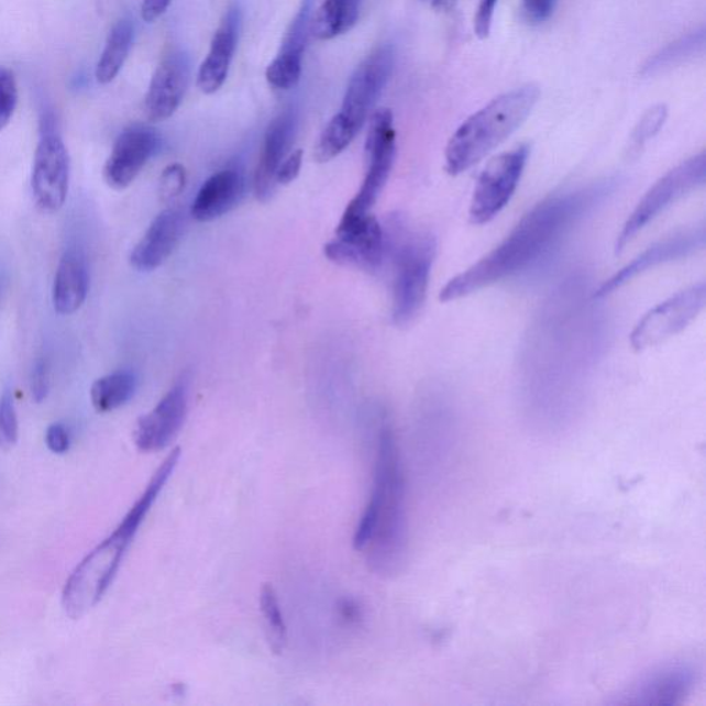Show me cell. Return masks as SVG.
Wrapping results in <instances>:
<instances>
[{
    "label": "cell",
    "mask_w": 706,
    "mask_h": 706,
    "mask_svg": "<svg viewBox=\"0 0 706 706\" xmlns=\"http://www.w3.org/2000/svg\"><path fill=\"white\" fill-rule=\"evenodd\" d=\"M704 43V31L681 37V40L666 46L664 51L657 53L653 58H650L649 63L644 65L643 74L651 75L660 73V70L672 67V65L682 63L684 58L693 56L699 48H703Z\"/></svg>",
    "instance_id": "28"
},
{
    "label": "cell",
    "mask_w": 706,
    "mask_h": 706,
    "mask_svg": "<svg viewBox=\"0 0 706 706\" xmlns=\"http://www.w3.org/2000/svg\"><path fill=\"white\" fill-rule=\"evenodd\" d=\"M697 683V671L686 662H670L640 677L622 694L620 704L675 705L682 704Z\"/></svg>",
    "instance_id": "16"
},
{
    "label": "cell",
    "mask_w": 706,
    "mask_h": 706,
    "mask_svg": "<svg viewBox=\"0 0 706 706\" xmlns=\"http://www.w3.org/2000/svg\"><path fill=\"white\" fill-rule=\"evenodd\" d=\"M137 378L130 372H117L101 377L91 385L90 399L96 411L110 412L133 398Z\"/></svg>",
    "instance_id": "26"
},
{
    "label": "cell",
    "mask_w": 706,
    "mask_h": 706,
    "mask_svg": "<svg viewBox=\"0 0 706 706\" xmlns=\"http://www.w3.org/2000/svg\"><path fill=\"white\" fill-rule=\"evenodd\" d=\"M607 191V184H602L583 191L548 198L537 205L501 244L450 280L440 290L439 300L457 301L529 267L533 261L548 252L586 210L605 197Z\"/></svg>",
    "instance_id": "1"
},
{
    "label": "cell",
    "mask_w": 706,
    "mask_h": 706,
    "mask_svg": "<svg viewBox=\"0 0 706 706\" xmlns=\"http://www.w3.org/2000/svg\"><path fill=\"white\" fill-rule=\"evenodd\" d=\"M395 51L390 45L374 48L348 81L341 110L331 119L315 145L319 163L330 162L348 148L371 117L394 73Z\"/></svg>",
    "instance_id": "4"
},
{
    "label": "cell",
    "mask_w": 706,
    "mask_h": 706,
    "mask_svg": "<svg viewBox=\"0 0 706 706\" xmlns=\"http://www.w3.org/2000/svg\"><path fill=\"white\" fill-rule=\"evenodd\" d=\"M170 3L172 0H143V4H141V18H143L145 23H154V21L161 19L162 15L166 13Z\"/></svg>",
    "instance_id": "38"
},
{
    "label": "cell",
    "mask_w": 706,
    "mask_h": 706,
    "mask_svg": "<svg viewBox=\"0 0 706 706\" xmlns=\"http://www.w3.org/2000/svg\"><path fill=\"white\" fill-rule=\"evenodd\" d=\"M46 444L54 454H65L70 446L68 429L63 423H52L46 431Z\"/></svg>",
    "instance_id": "37"
},
{
    "label": "cell",
    "mask_w": 706,
    "mask_h": 706,
    "mask_svg": "<svg viewBox=\"0 0 706 706\" xmlns=\"http://www.w3.org/2000/svg\"><path fill=\"white\" fill-rule=\"evenodd\" d=\"M704 246V227L666 238L664 241L646 249L642 254H639L638 257L632 260L626 267L618 271L610 279H607L605 284L599 287V290L596 291V297L603 298L610 296L614 291L621 289L622 286H626L629 282L638 278L639 275L646 273V271L659 267L661 264L670 263V261L687 257V255L703 250Z\"/></svg>",
    "instance_id": "17"
},
{
    "label": "cell",
    "mask_w": 706,
    "mask_h": 706,
    "mask_svg": "<svg viewBox=\"0 0 706 706\" xmlns=\"http://www.w3.org/2000/svg\"><path fill=\"white\" fill-rule=\"evenodd\" d=\"M260 606L271 649L275 653H280L287 642V628L284 614L280 610L278 595H276L273 585L265 584L261 589Z\"/></svg>",
    "instance_id": "27"
},
{
    "label": "cell",
    "mask_w": 706,
    "mask_h": 706,
    "mask_svg": "<svg viewBox=\"0 0 706 706\" xmlns=\"http://www.w3.org/2000/svg\"><path fill=\"white\" fill-rule=\"evenodd\" d=\"M666 119L668 107L665 104H657L646 111L633 129L631 143H629V154L638 155L644 148V145L650 140H653L660 133V130L664 128Z\"/></svg>",
    "instance_id": "29"
},
{
    "label": "cell",
    "mask_w": 706,
    "mask_h": 706,
    "mask_svg": "<svg viewBox=\"0 0 706 706\" xmlns=\"http://www.w3.org/2000/svg\"><path fill=\"white\" fill-rule=\"evenodd\" d=\"M89 293V271L79 249L65 250L53 284V306L59 315H73L84 306Z\"/></svg>",
    "instance_id": "23"
},
{
    "label": "cell",
    "mask_w": 706,
    "mask_h": 706,
    "mask_svg": "<svg viewBox=\"0 0 706 706\" xmlns=\"http://www.w3.org/2000/svg\"><path fill=\"white\" fill-rule=\"evenodd\" d=\"M360 10L361 0H323L311 19V34L319 41L344 35L357 23Z\"/></svg>",
    "instance_id": "24"
},
{
    "label": "cell",
    "mask_w": 706,
    "mask_h": 706,
    "mask_svg": "<svg viewBox=\"0 0 706 706\" xmlns=\"http://www.w3.org/2000/svg\"><path fill=\"white\" fill-rule=\"evenodd\" d=\"M541 96L533 84L496 97L455 130L446 146V172L459 176L508 140L533 112Z\"/></svg>",
    "instance_id": "3"
},
{
    "label": "cell",
    "mask_w": 706,
    "mask_h": 706,
    "mask_svg": "<svg viewBox=\"0 0 706 706\" xmlns=\"http://www.w3.org/2000/svg\"><path fill=\"white\" fill-rule=\"evenodd\" d=\"M191 80V63L186 53L177 51L163 57L152 76L144 100V112L150 122L172 118L181 106Z\"/></svg>",
    "instance_id": "14"
},
{
    "label": "cell",
    "mask_w": 706,
    "mask_h": 706,
    "mask_svg": "<svg viewBox=\"0 0 706 706\" xmlns=\"http://www.w3.org/2000/svg\"><path fill=\"white\" fill-rule=\"evenodd\" d=\"M498 0H481L475 15V32L481 40H486L492 32L494 13H496Z\"/></svg>",
    "instance_id": "35"
},
{
    "label": "cell",
    "mask_w": 706,
    "mask_h": 706,
    "mask_svg": "<svg viewBox=\"0 0 706 706\" xmlns=\"http://www.w3.org/2000/svg\"><path fill=\"white\" fill-rule=\"evenodd\" d=\"M407 544L405 477L398 444L388 426L379 431L371 499L353 536L356 551H367L377 573L393 574L404 563Z\"/></svg>",
    "instance_id": "2"
},
{
    "label": "cell",
    "mask_w": 706,
    "mask_h": 706,
    "mask_svg": "<svg viewBox=\"0 0 706 706\" xmlns=\"http://www.w3.org/2000/svg\"><path fill=\"white\" fill-rule=\"evenodd\" d=\"M31 394L36 404H42L51 393V366L45 357H37L31 373Z\"/></svg>",
    "instance_id": "32"
},
{
    "label": "cell",
    "mask_w": 706,
    "mask_h": 706,
    "mask_svg": "<svg viewBox=\"0 0 706 706\" xmlns=\"http://www.w3.org/2000/svg\"><path fill=\"white\" fill-rule=\"evenodd\" d=\"M188 388L181 382L163 396L155 409L140 418L134 428V443L141 452L154 453L168 446L186 421Z\"/></svg>",
    "instance_id": "15"
},
{
    "label": "cell",
    "mask_w": 706,
    "mask_h": 706,
    "mask_svg": "<svg viewBox=\"0 0 706 706\" xmlns=\"http://www.w3.org/2000/svg\"><path fill=\"white\" fill-rule=\"evenodd\" d=\"M705 301V284H699L677 293L650 309L635 326L631 333L633 350L638 352L648 350L681 333L703 311Z\"/></svg>",
    "instance_id": "12"
},
{
    "label": "cell",
    "mask_w": 706,
    "mask_h": 706,
    "mask_svg": "<svg viewBox=\"0 0 706 706\" xmlns=\"http://www.w3.org/2000/svg\"><path fill=\"white\" fill-rule=\"evenodd\" d=\"M311 10L312 0H304L300 12L286 31L278 56L268 65L265 78L274 89L290 90L301 79L304 52L311 32Z\"/></svg>",
    "instance_id": "18"
},
{
    "label": "cell",
    "mask_w": 706,
    "mask_h": 706,
    "mask_svg": "<svg viewBox=\"0 0 706 706\" xmlns=\"http://www.w3.org/2000/svg\"><path fill=\"white\" fill-rule=\"evenodd\" d=\"M19 89L12 70L0 67V132L8 126L18 108Z\"/></svg>",
    "instance_id": "31"
},
{
    "label": "cell",
    "mask_w": 706,
    "mask_h": 706,
    "mask_svg": "<svg viewBox=\"0 0 706 706\" xmlns=\"http://www.w3.org/2000/svg\"><path fill=\"white\" fill-rule=\"evenodd\" d=\"M556 0H521V12L527 23L539 25L551 19Z\"/></svg>",
    "instance_id": "33"
},
{
    "label": "cell",
    "mask_w": 706,
    "mask_h": 706,
    "mask_svg": "<svg viewBox=\"0 0 706 706\" xmlns=\"http://www.w3.org/2000/svg\"><path fill=\"white\" fill-rule=\"evenodd\" d=\"M184 225V216L176 209L162 211L151 222L145 235L130 254V264L141 273H150L161 267L180 243Z\"/></svg>",
    "instance_id": "20"
},
{
    "label": "cell",
    "mask_w": 706,
    "mask_h": 706,
    "mask_svg": "<svg viewBox=\"0 0 706 706\" xmlns=\"http://www.w3.org/2000/svg\"><path fill=\"white\" fill-rule=\"evenodd\" d=\"M19 439V420L12 394L7 390L0 398V450L9 452Z\"/></svg>",
    "instance_id": "30"
},
{
    "label": "cell",
    "mask_w": 706,
    "mask_h": 706,
    "mask_svg": "<svg viewBox=\"0 0 706 706\" xmlns=\"http://www.w3.org/2000/svg\"><path fill=\"white\" fill-rule=\"evenodd\" d=\"M301 166L302 151L297 150L287 156L284 163H282L278 173H276V184L287 186V184L295 181L298 174H300Z\"/></svg>",
    "instance_id": "36"
},
{
    "label": "cell",
    "mask_w": 706,
    "mask_h": 706,
    "mask_svg": "<svg viewBox=\"0 0 706 706\" xmlns=\"http://www.w3.org/2000/svg\"><path fill=\"white\" fill-rule=\"evenodd\" d=\"M396 156L394 115L388 108L374 111L365 146L366 176L360 192L344 211L345 217H361L376 205L393 172Z\"/></svg>",
    "instance_id": "9"
},
{
    "label": "cell",
    "mask_w": 706,
    "mask_h": 706,
    "mask_svg": "<svg viewBox=\"0 0 706 706\" xmlns=\"http://www.w3.org/2000/svg\"><path fill=\"white\" fill-rule=\"evenodd\" d=\"M296 113L286 110L271 122L265 133L263 150H261L257 170L254 176V192L257 199L268 200L273 197L276 186V173L286 159L296 133Z\"/></svg>",
    "instance_id": "19"
},
{
    "label": "cell",
    "mask_w": 706,
    "mask_h": 706,
    "mask_svg": "<svg viewBox=\"0 0 706 706\" xmlns=\"http://www.w3.org/2000/svg\"><path fill=\"white\" fill-rule=\"evenodd\" d=\"M450 2H453V0H434V4H438V7H444V4Z\"/></svg>",
    "instance_id": "39"
},
{
    "label": "cell",
    "mask_w": 706,
    "mask_h": 706,
    "mask_svg": "<svg viewBox=\"0 0 706 706\" xmlns=\"http://www.w3.org/2000/svg\"><path fill=\"white\" fill-rule=\"evenodd\" d=\"M186 183V170L181 165H172L166 168L161 178V192L166 199L180 195Z\"/></svg>",
    "instance_id": "34"
},
{
    "label": "cell",
    "mask_w": 706,
    "mask_h": 706,
    "mask_svg": "<svg viewBox=\"0 0 706 706\" xmlns=\"http://www.w3.org/2000/svg\"><path fill=\"white\" fill-rule=\"evenodd\" d=\"M159 145V135L150 126L133 124L124 129L113 144L104 166V180L108 186L117 191L126 189L156 154Z\"/></svg>",
    "instance_id": "13"
},
{
    "label": "cell",
    "mask_w": 706,
    "mask_h": 706,
    "mask_svg": "<svg viewBox=\"0 0 706 706\" xmlns=\"http://www.w3.org/2000/svg\"><path fill=\"white\" fill-rule=\"evenodd\" d=\"M387 253L383 227L372 214L342 216L337 236L324 246V254L337 264L363 271H378Z\"/></svg>",
    "instance_id": "11"
},
{
    "label": "cell",
    "mask_w": 706,
    "mask_h": 706,
    "mask_svg": "<svg viewBox=\"0 0 706 706\" xmlns=\"http://www.w3.org/2000/svg\"><path fill=\"white\" fill-rule=\"evenodd\" d=\"M132 542L133 539L117 527L75 567L63 591V607L68 617L79 620L99 605L115 580Z\"/></svg>",
    "instance_id": "6"
},
{
    "label": "cell",
    "mask_w": 706,
    "mask_h": 706,
    "mask_svg": "<svg viewBox=\"0 0 706 706\" xmlns=\"http://www.w3.org/2000/svg\"><path fill=\"white\" fill-rule=\"evenodd\" d=\"M239 29L241 12L231 8L216 31L208 57L200 65L197 84L202 93L214 95L225 84L238 46Z\"/></svg>",
    "instance_id": "21"
},
{
    "label": "cell",
    "mask_w": 706,
    "mask_h": 706,
    "mask_svg": "<svg viewBox=\"0 0 706 706\" xmlns=\"http://www.w3.org/2000/svg\"><path fill=\"white\" fill-rule=\"evenodd\" d=\"M134 40V25L132 21L123 19L112 26L107 37L104 52H102L96 68V79L100 85L111 84L121 73L124 63L132 51Z\"/></svg>",
    "instance_id": "25"
},
{
    "label": "cell",
    "mask_w": 706,
    "mask_h": 706,
    "mask_svg": "<svg viewBox=\"0 0 706 706\" xmlns=\"http://www.w3.org/2000/svg\"><path fill=\"white\" fill-rule=\"evenodd\" d=\"M41 139L32 167V195L43 213H56L68 197L70 163L67 146L57 130L54 113L41 118Z\"/></svg>",
    "instance_id": "8"
},
{
    "label": "cell",
    "mask_w": 706,
    "mask_h": 706,
    "mask_svg": "<svg viewBox=\"0 0 706 706\" xmlns=\"http://www.w3.org/2000/svg\"><path fill=\"white\" fill-rule=\"evenodd\" d=\"M529 155L530 146L525 144L504 152L487 163L471 200L472 224H487L501 213L519 186Z\"/></svg>",
    "instance_id": "10"
},
{
    "label": "cell",
    "mask_w": 706,
    "mask_h": 706,
    "mask_svg": "<svg viewBox=\"0 0 706 706\" xmlns=\"http://www.w3.org/2000/svg\"><path fill=\"white\" fill-rule=\"evenodd\" d=\"M246 177L235 167L216 173L203 184L194 200V219L209 222L230 213L242 202L246 194Z\"/></svg>",
    "instance_id": "22"
},
{
    "label": "cell",
    "mask_w": 706,
    "mask_h": 706,
    "mask_svg": "<svg viewBox=\"0 0 706 706\" xmlns=\"http://www.w3.org/2000/svg\"><path fill=\"white\" fill-rule=\"evenodd\" d=\"M387 252L393 254L395 324L407 326L421 312L437 257V238L426 230H411L401 219L390 224Z\"/></svg>",
    "instance_id": "5"
},
{
    "label": "cell",
    "mask_w": 706,
    "mask_h": 706,
    "mask_svg": "<svg viewBox=\"0 0 706 706\" xmlns=\"http://www.w3.org/2000/svg\"><path fill=\"white\" fill-rule=\"evenodd\" d=\"M706 157L704 152L690 157L662 176L640 199L632 214L628 217L616 242V253L621 254L629 243L661 213L705 184Z\"/></svg>",
    "instance_id": "7"
}]
</instances>
